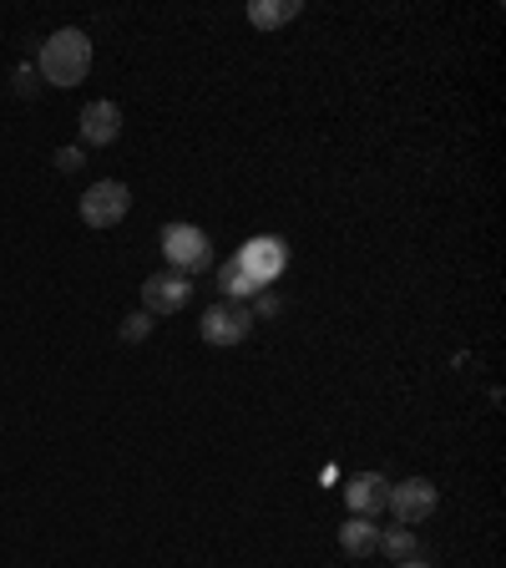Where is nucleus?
<instances>
[{
  "label": "nucleus",
  "instance_id": "f257e3e1",
  "mask_svg": "<svg viewBox=\"0 0 506 568\" xmlns=\"http://www.w3.org/2000/svg\"><path fill=\"white\" fill-rule=\"evenodd\" d=\"M91 72V41L82 31H57V36H46L41 57H36V76L51 82V87H76V82H87Z\"/></svg>",
  "mask_w": 506,
  "mask_h": 568
},
{
  "label": "nucleus",
  "instance_id": "f03ea898",
  "mask_svg": "<svg viewBox=\"0 0 506 568\" xmlns=\"http://www.w3.org/2000/svg\"><path fill=\"white\" fill-rule=\"evenodd\" d=\"M162 254H168V264H173L177 275H198V269H208L213 264V239L198 229V223H168L162 229Z\"/></svg>",
  "mask_w": 506,
  "mask_h": 568
},
{
  "label": "nucleus",
  "instance_id": "7ed1b4c3",
  "mask_svg": "<svg viewBox=\"0 0 506 568\" xmlns=\"http://www.w3.org/2000/svg\"><path fill=\"white\" fill-rule=\"evenodd\" d=\"M233 259H238V269L263 290V285H274V279L289 269V244H284L279 233H259V239H248Z\"/></svg>",
  "mask_w": 506,
  "mask_h": 568
},
{
  "label": "nucleus",
  "instance_id": "20e7f679",
  "mask_svg": "<svg viewBox=\"0 0 506 568\" xmlns=\"http://www.w3.org/2000/svg\"><path fill=\"white\" fill-rule=\"evenodd\" d=\"M132 208V193L127 183H116V178H107V183H91L87 193H82V219L91 223V229H112V223L127 219Z\"/></svg>",
  "mask_w": 506,
  "mask_h": 568
},
{
  "label": "nucleus",
  "instance_id": "39448f33",
  "mask_svg": "<svg viewBox=\"0 0 506 568\" xmlns=\"http://www.w3.org/2000/svg\"><path fill=\"white\" fill-rule=\"evenodd\" d=\"M198 330H202V340H208V346H238V340H248V330H254V310L223 300V305L202 310Z\"/></svg>",
  "mask_w": 506,
  "mask_h": 568
},
{
  "label": "nucleus",
  "instance_id": "423d86ee",
  "mask_svg": "<svg viewBox=\"0 0 506 568\" xmlns=\"http://www.w3.org/2000/svg\"><path fill=\"white\" fill-rule=\"evenodd\" d=\"M385 508L395 512V523H400V528L425 523V518L435 512V482H425V478L395 482V487H391V503H385Z\"/></svg>",
  "mask_w": 506,
  "mask_h": 568
},
{
  "label": "nucleus",
  "instance_id": "0eeeda50",
  "mask_svg": "<svg viewBox=\"0 0 506 568\" xmlns=\"http://www.w3.org/2000/svg\"><path fill=\"white\" fill-rule=\"evenodd\" d=\"M188 294H193V279L168 269V275H152L143 285V310L147 315H177V310L188 305Z\"/></svg>",
  "mask_w": 506,
  "mask_h": 568
},
{
  "label": "nucleus",
  "instance_id": "6e6552de",
  "mask_svg": "<svg viewBox=\"0 0 506 568\" xmlns=\"http://www.w3.org/2000/svg\"><path fill=\"white\" fill-rule=\"evenodd\" d=\"M345 503L355 518H370V512H380L391 503V482L380 478V472H360V478L345 482Z\"/></svg>",
  "mask_w": 506,
  "mask_h": 568
},
{
  "label": "nucleus",
  "instance_id": "1a4fd4ad",
  "mask_svg": "<svg viewBox=\"0 0 506 568\" xmlns=\"http://www.w3.org/2000/svg\"><path fill=\"white\" fill-rule=\"evenodd\" d=\"M116 132H122V112H116V102H87L82 107V143L107 147V143H116Z\"/></svg>",
  "mask_w": 506,
  "mask_h": 568
},
{
  "label": "nucleus",
  "instance_id": "9d476101",
  "mask_svg": "<svg viewBox=\"0 0 506 568\" xmlns=\"http://www.w3.org/2000/svg\"><path fill=\"white\" fill-rule=\"evenodd\" d=\"M340 548H345L349 558H370L380 548V528L370 523V518H355V512H349V523L340 528Z\"/></svg>",
  "mask_w": 506,
  "mask_h": 568
},
{
  "label": "nucleus",
  "instance_id": "9b49d317",
  "mask_svg": "<svg viewBox=\"0 0 506 568\" xmlns=\"http://www.w3.org/2000/svg\"><path fill=\"white\" fill-rule=\"evenodd\" d=\"M294 15H299V0H254V5H248V21H254L259 31L289 26Z\"/></svg>",
  "mask_w": 506,
  "mask_h": 568
},
{
  "label": "nucleus",
  "instance_id": "f8f14e48",
  "mask_svg": "<svg viewBox=\"0 0 506 568\" xmlns=\"http://www.w3.org/2000/svg\"><path fill=\"white\" fill-rule=\"evenodd\" d=\"M218 290H223V300H233V305H238V300H248V294H259V285H254V279L238 269V259H229L223 269H218Z\"/></svg>",
  "mask_w": 506,
  "mask_h": 568
},
{
  "label": "nucleus",
  "instance_id": "ddd939ff",
  "mask_svg": "<svg viewBox=\"0 0 506 568\" xmlns=\"http://www.w3.org/2000/svg\"><path fill=\"white\" fill-rule=\"evenodd\" d=\"M380 548L391 558H400V564H410L416 558V533L410 528H391V533H380Z\"/></svg>",
  "mask_w": 506,
  "mask_h": 568
},
{
  "label": "nucleus",
  "instance_id": "4468645a",
  "mask_svg": "<svg viewBox=\"0 0 506 568\" xmlns=\"http://www.w3.org/2000/svg\"><path fill=\"white\" fill-rule=\"evenodd\" d=\"M147 330H152V315H147V310H137V315H127V321H122V340H132V346H137V340H147Z\"/></svg>",
  "mask_w": 506,
  "mask_h": 568
},
{
  "label": "nucleus",
  "instance_id": "2eb2a0df",
  "mask_svg": "<svg viewBox=\"0 0 506 568\" xmlns=\"http://www.w3.org/2000/svg\"><path fill=\"white\" fill-rule=\"evenodd\" d=\"M36 87H41V76L30 72V67H21V72H15V92H21V97H36Z\"/></svg>",
  "mask_w": 506,
  "mask_h": 568
},
{
  "label": "nucleus",
  "instance_id": "dca6fc26",
  "mask_svg": "<svg viewBox=\"0 0 506 568\" xmlns=\"http://www.w3.org/2000/svg\"><path fill=\"white\" fill-rule=\"evenodd\" d=\"M82 162H87V158H82V147H61V153H57V168H61V173H76Z\"/></svg>",
  "mask_w": 506,
  "mask_h": 568
},
{
  "label": "nucleus",
  "instance_id": "f3484780",
  "mask_svg": "<svg viewBox=\"0 0 506 568\" xmlns=\"http://www.w3.org/2000/svg\"><path fill=\"white\" fill-rule=\"evenodd\" d=\"M254 315H279V300L274 294H259V310H254Z\"/></svg>",
  "mask_w": 506,
  "mask_h": 568
},
{
  "label": "nucleus",
  "instance_id": "a211bd4d",
  "mask_svg": "<svg viewBox=\"0 0 506 568\" xmlns=\"http://www.w3.org/2000/svg\"><path fill=\"white\" fill-rule=\"evenodd\" d=\"M400 568H425V564H416V558H410V564H400Z\"/></svg>",
  "mask_w": 506,
  "mask_h": 568
}]
</instances>
